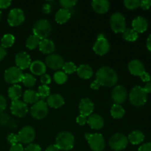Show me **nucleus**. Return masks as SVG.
<instances>
[{"label": "nucleus", "mask_w": 151, "mask_h": 151, "mask_svg": "<svg viewBox=\"0 0 151 151\" xmlns=\"http://www.w3.org/2000/svg\"><path fill=\"white\" fill-rule=\"evenodd\" d=\"M96 81L106 87L114 86L118 81L116 72L109 66H103L96 73Z\"/></svg>", "instance_id": "f257e3e1"}, {"label": "nucleus", "mask_w": 151, "mask_h": 151, "mask_svg": "<svg viewBox=\"0 0 151 151\" xmlns=\"http://www.w3.org/2000/svg\"><path fill=\"white\" fill-rule=\"evenodd\" d=\"M147 94L145 91L144 88L136 86L132 88L129 94V100L131 104L136 107L144 106L147 102Z\"/></svg>", "instance_id": "f03ea898"}, {"label": "nucleus", "mask_w": 151, "mask_h": 151, "mask_svg": "<svg viewBox=\"0 0 151 151\" xmlns=\"http://www.w3.org/2000/svg\"><path fill=\"white\" fill-rule=\"evenodd\" d=\"M33 35L40 40L46 39L52 32V26L50 22L45 19H40L35 22L32 29Z\"/></svg>", "instance_id": "7ed1b4c3"}, {"label": "nucleus", "mask_w": 151, "mask_h": 151, "mask_svg": "<svg viewBox=\"0 0 151 151\" xmlns=\"http://www.w3.org/2000/svg\"><path fill=\"white\" fill-rule=\"evenodd\" d=\"M75 144L74 136L69 132H61L57 136L55 145L61 150H69L73 148Z\"/></svg>", "instance_id": "20e7f679"}, {"label": "nucleus", "mask_w": 151, "mask_h": 151, "mask_svg": "<svg viewBox=\"0 0 151 151\" xmlns=\"http://www.w3.org/2000/svg\"><path fill=\"white\" fill-rule=\"evenodd\" d=\"M85 138L93 151H103L104 150L105 140L102 134H86Z\"/></svg>", "instance_id": "39448f33"}, {"label": "nucleus", "mask_w": 151, "mask_h": 151, "mask_svg": "<svg viewBox=\"0 0 151 151\" xmlns=\"http://www.w3.org/2000/svg\"><path fill=\"white\" fill-rule=\"evenodd\" d=\"M110 25L114 32L116 33H122L126 29V22L123 15L120 13H114L111 17Z\"/></svg>", "instance_id": "423d86ee"}, {"label": "nucleus", "mask_w": 151, "mask_h": 151, "mask_svg": "<svg viewBox=\"0 0 151 151\" xmlns=\"http://www.w3.org/2000/svg\"><path fill=\"white\" fill-rule=\"evenodd\" d=\"M23 72L16 66H12L8 68L4 72V81L10 84H15L21 82L23 78Z\"/></svg>", "instance_id": "0eeeda50"}, {"label": "nucleus", "mask_w": 151, "mask_h": 151, "mask_svg": "<svg viewBox=\"0 0 151 151\" xmlns=\"http://www.w3.org/2000/svg\"><path fill=\"white\" fill-rule=\"evenodd\" d=\"M31 115L36 119H42L46 117L48 114L47 104L44 100H38L31 107Z\"/></svg>", "instance_id": "6e6552de"}, {"label": "nucleus", "mask_w": 151, "mask_h": 151, "mask_svg": "<svg viewBox=\"0 0 151 151\" xmlns=\"http://www.w3.org/2000/svg\"><path fill=\"white\" fill-rule=\"evenodd\" d=\"M128 144V139L124 134H116L111 137L109 146L112 150L120 151L124 150Z\"/></svg>", "instance_id": "1a4fd4ad"}, {"label": "nucleus", "mask_w": 151, "mask_h": 151, "mask_svg": "<svg viewBox=\"0 0 151 151\" xmlns=\"http://www.w3.org/2000/svg\"><path fill=\"white\" fill-rule=\"evenodd\" d=\"M110 49V44L103 34H99L96 42L94 43L93 50L94 52L99 55H104L107 54Z\"/></svg>", "instance_id": "9d476101"}, {"label": "nucleus", "mask_w": 151, "mask_h": 151, "mask_svg": "<svg viewBox=\"0 0 151 151\" xmlns=\"http://www.w3.org/2000/svg\"><path fill=\"white\" fill-rule=\"evenodd\" d=\"M17 135L19 142L22 144H31V142L35 139V131L32 127L25 126L20 130Z\"/></svg>", "instance_id": "9b49d317"}, {"label": "nucleus", "mask_w": 151, "mask_h": 151, "mask_svg": "<svg viewBox=\"0 0 151 151\" xmlns=\"http://www.w3.org/2000/svg\"><path fill=\"white\" fill-rule=\"evenodd\" d=\"M24 21V14L23 10L19 8L12 9L8 14L7 22L11 27H16L22 24Z\"/></svg>", "instance_id": "f8f14e48"}, {"label": "nucleus", "mask_w": 151, "mask_h": 151, "mask_svg": "<svg viewBox=\"0 0 151 151\" xmlns=\"http://www.w3.org/2000/svg\"><path fill=\"white\" fill-rule=\"evenodd\" d=\"M10 111L14 116H18V117H23L27 114L28 106L24 102L19 100H15V101H12Z\"/></svg>", "instance_id": "ddd939ff"}, {"label": "nucleus", "mask_w": 151, "mask_h": 151, "mask_svg": "<svg viewBox=\"0 0 151 151\" xmlns=\"http://www.w3.org/2000/svg\"><path fill=\"white\" fill-rule=\"evenodd\" d=\"M111 97L115 104H122L126 100L127 97H128L126 88L121 85L116 86L112 91Z\"/></svg>", "instance_id": "4468645a"}, {"label": "nucleus", "mask_w": 151, "mask_h": 151, "mask_svg": "<svg viewBox=\"0 0 151 151\" xmlns=\"http://www.w3.org/2000/svg\"><path fill=\"white\" fill-rule=\"evenodd\" d=\"M46 64L50 69L58 70L63 67L64 60L63 58L59 55L51 54L46 58Z\"/></svg>", "instance_id": "2eb2a0df"}, {"label": "nucleus", "mask_w": 151, "mask_h": 151, "mask_svg": "<svg viewBox=\"0 0 151 151\" xmlns=\"http://www.w3.org/2000/svg\"><path fill=\"white\" fill-rule=\"evenodd\" d=\"M15 62H16V67L19 68V69L21 70L26 69L29 67L31 64L30 56L25 52H20L16 55Z\"/></svg>", "instance_id": "dca6fc26"}, {"label": "nucleus", "mask_w": 151, "mask_h": 151, "mask_svg": "<svg viewBox=\"0 0 151 151\" xmlns=\"http://www.w3.org/2000/svg\"><path fill=\"white\" fill-rule=\"evenodd\" d=\"M94 109V103L89 98H83L80 101L79 109L81 114L86 116H90L93 113Z\"/></svg>", "instance_id": "f3484780"}, {"label": "nucleus", "mask_w": 151, "mask_h": 151, "mask_svg": "<svg viewBox=\"0 0 151 151\" xmlns=\"http://www.w3.org/2000/svg\"><path fill=\"white\" fill-rule=\"evenodd\" d=\"M133 29L137 33H142L145 32L148 27V23L146 19L142 16H137L132 22Z\"/></svg>", "instance_id": "a211bd4d"}, {"label": "nucleus", "mask_w": 151, "mask_h": 151, "mask_svg": "<svg viewBox=\"0 0 151 151\" xmlns=\"http://www.w3.org/2000/svg\"><path fill=\"white\" fill-rule=\"evenodd\" d=\"M87 123L91 129L100 130L104 125V120L103 117L97 114H91L87 119Z\"/></svg>", "instance_id": "6ab92c4d"}, {"label": "nucleus", "mask_w": 151, "mask_h": 151, "mask_svg": "<svg viewBox=\"0 0 151 151\" xmlns=\"http://www.w3.org/2000/svg\"><path fill=\"white\" fill-rule=\"evenodd\" d=\"M128 70L131 74L135 76H140L144 72H145V66L140 60H133L128 63Z\"/></svg>", "instance_id": "aec40b11"}, {"label": "nucleus", "mask_w": 151, "mask_h": 151, "mask_svg": "<svg viewBox=\"0 0 151 151\" xmlns=\"http://www.w3.org/2000/svg\"><path fill=\"white\" fill-rule=\"evenodd\" d=\"M91 6L96 13L103 14L109 10L110 3L107 0H94L91 2Z\"/></svg>", "instance_id": "412c9836"}, {"label": "nucleus", "mask_w": 151, "mask_h": 151, "mask_svg": "<svg viewBox=\"0 0 151 151\" xmlns=\"http://www.w3.org/2000/svg\"><path fill=\"white\" fill-rule=\"evenodd\" d=\"M47 104L53 109H58L64 104V99L60 94H51L47 98Z\"/></svg>", "instance_id": "4be33fe9"}, {"label": "nucleus", "mask_w": 151, "mask_h": 151, "mask_svg": "<svg viewBox=\"0 0 151 151\" xmlns=\"http://www.w3.org/2000/svg\"><path fill=\"white\" fill-rule=\"evenodd\" d=\"M29 69H30L31 72L37 76H40L44 75L46 72V64L43 63L41 60H35L32 63H31L30 66H29Z\"/></svg>", "instance_id": "5701e85b"}, {"label": "nucleus", "mask_w": 151, "mask_h": 151, "mask_svg": "<svg viewBox=\"0 0 151 151\" xmlns=\"http://www.w3.org/2000/svg\"><path fill=\"white\" fill-rule=\"evenodd\" d=\"M38 47H39L40 51L44 54H51L55 51V46L53 41L47 38L41 40Z\"/></svg>", "instance_id": "b1692460"}, {"label": "nucleus", "mask_w": 151, "mask_h": 151, "mask_svg": "<svg viewBox=\"0 0 151 151\" xmlns=\"http://www.w3.org/2000/svg\"><path fill=\"white\" fill-rule=\"evenodd\" d=\"M77 73L81 78L89 79L93 75V70L91 66L87 64H82L77 69Z\"/></svg>", "instance_id": "393cba45"}, {"label": "nucleus", "mask_w": 151, "mask_h": 151, "mask_svg": "<svg viewBox=\"0 0 151 151\" xmlns=\"http://www.w3.org/2000/svg\"><path fill=\"white\" fill-rule=\"evenodd\" d=\"M71 17V13L69 11V10L66 9L61 8L56 13L55 16V19L56 22L58 24H64L69 21V19Z\"/></svg>", "instance_id": "a878e982"}, {"label": "nucleus", "mask_w": 151, "mask_h": 151, "mask_svg": "<svg viewBox=\"0 0 151 151\" xmlns=\"http://www.w3.org/2000/svg\"><path fill=\"white\" fill-rule=\"evenodd\" d=\"M23 100L26 104H32L35 103L39 100V95L38 92L33 91V90H27L23 94Z\"/></svg>", "instance_id": "bb28decb"}, {"label": "nucleus", "mask_w": 151, "mask_h": 151, "mask_svg": "<svg viewBox=\"0 0 151 151\" xmlns=\"http://www.w3.org/2000/svg\"><path fill=\"white\" fill-rule=\"evenodd\" d=\"M128 141L133 145H139L145 140V135L142 131H134L129 134Z\"/></svg>", "instance_id": "cd10ccee"}, {"label": "nucleus", "mask_w": 151, "mask_h": 151, "mask_svg": "<svg viewBox=\"0 0 151 151\" xmlns=\"http://www.w3.org/2000/svg\"><path fill=\"white\" fill-rule=\"evenodd\" d=\"M22 94V87L19 85L15 84L13 86L10 87L8 89V96L12 101L18 100L21 97Z\"/></svg>", "instance_id": "c85d7f7f"}, {"label": "nucleus", "mask_w": 151, "mask_h": 151, "mask_svg": "<svg viewBox=\"0 0 151 151\" xmlns=\"http://www.w3.org/2000/svg\"><path fill=\"white\" fill-rule=\"evenodd\" d=\"M138 33L131 28H126L122 32V38L124 40L130 42H134L138 39Z\"/></svg>", "instance_id": "c756f323"}, {"label": "nucleus", "mask_w": 151, "mask_h": 151, "mask_svg": "<svg viewBox=\"0 0 151 151\" xmlns=\"http://www.w3.org/2000/svg\"><path fill=\"white\" fill-rule=\"evenodd\" d=\"M125 109L121 105L114 104L111 109V114L114 119H120L125 115Z\"/></svg>", "instance_id": "7c9ffc66"}, {"label": "nucleus", "mask_w": 151, "mask_h": 151, "mask_svg": "<svg viewBox=\"0 0 151 151\" xmlns=\"http://www.w3.org/2000/svg\"><path fill=\"white\" fill-rule=\"evenodd\" d=\"M15 37L12 34H5L1 39V47L3 48H9L14 44Z\"/></svg>", "instance_id": "2f4dec72"}, {"label": "nucleus", "mask_w": 151, "mask_h": 151, "mask_svg": "<svg viewBox=\"0 0 151 151\" xmlns=\"http://www.w3.org/2000/svg\"><path fill=\"white\" fill-rule=\"evenodd\" d=\"M40 44V39L36 37L35 35H32L29 37V38L27 39L26 41V47L27 48H28L29 50H35L36 47H38L39 46Z\"/></svg>", "instance_id": "473e14b6"}, {"label": "nucleus", "mask_w": 151, "mask_h": 151, "mask_svg": "<svg viewBox=\"0 0 151 151\" xmlns=\"http://www.w3.org/2000/svg\"><path fill=\"white\" fill-rule=\"evenodd\" d=\"M22 82L23 83V84L26 87L31 88V87L35 86V83H36V79L34 78L33 75L27 73V74H24Z\"/></svg>", "instance_id": "72a5a7b5"}, {"label": "nucleus", "mask_w": 151, "mask_h": 151, "mask_svg": "<svg viewBox=\"0 0 151 151\" xmlns=\"http://www.w3.org/2000/svg\"><path fill=\"white\" fill-rule=\"evenodd\" d=\"M53 78H54V81L56 83L61 85V84L65 83L66 82L68 78L66 73L61 72V71H58V72L55 73Z\"/></svg>", "instance_id": "f704fd0d"}, {"label": "nucleus", "mask_w": 151, "mask_h": 151, "mask_svg": "<svg viewBox=\"0 0 151 151\" xmlns=\"http://www.w3.org/2000/svg\"><path fill=\"white\" fill-rule=\"evenodd\" d=\"M62 69L64 71V72H63L64 73L69 74V75L74 73V72L77 71L76 66H75V63H72V62H66V63H64Z\"/></svg>", "instance_id": "c9c22d12"}, {"label": "nucleus", "mask_w": 151, "mask_h": 151, "mask_svg": "<svg viewBox=\"0 0 151 151\" xmlns=\"http://www.w3.org/2000/svg\"><path fill=\"white\" fill-rule=\"evenodd\" d=\"M140 4H141V1L139 0H125L124 1L125 7L129 10H134L140 7Z\"/></svg>", "instance_id": "e433bc0d"}, {"label": "nucleus", "mask_w": 151, "mask_h": 151, "mask_svg": "<svg viewBox=\"0 0 151 151\" xmlns=\"http://www.w3.org/2000/svg\"><path fill=\"white\" fill-rule=\"evenodd\" d=\"M50 88H49L47 86L42 85L41 86L38 87V95H39V97H41L42 99L49 97V96H50Z\"/></svg>", "instance_id": "4c0bfd02"}, {"label": "nucleus", "mask_w": 151, "mask_h": 151, "mask_svg": "<svg viewBox=\"0 0 151 151\" xmlns=\"http://www.w3.org/2000/svg\"><path fill=\"white\" fill-rule=\"evenodd\" d=\"M60 4L63 9L69 10L77 4V1L76 0H60Z\"/></svg>", "instance_id": "58836bf2"}, {"label": "nucleus", "mask_w": 151, "mask_h": 151, "mask_svg": "<svg viewBox=\"0 0 151 151\" xmlns=\"http://www.w3.org/2000/svg\"><path fill=\"white\" fill-rule=\"evenodd\" d=\"M7 141L11 145H16L19 143V138H18V135L15 134H10L7 136Z\"/></svg>", "instance_id": "ea45409f"}, {"label": "nucleus", "mask_w": 151, "mask_h": 151, "mask_svg": "<svg viewBox=\"0 0 151 151\" xmlns=\"http://www.w3.org/2000/svg\"><path fill=\"white\" fill-rule=\"evenodd\" d=\"M24 151H41V148L38 145L31 143L25 147Z\"/></svg>", "instance_id": "a19ab883"}, {"label": "nucleus", "mask_w": 151, "mask_h": 151, "mask_svg": "<svg viewBox=\"0 0 151 151\" xmlns=\"http://www.w3.org/2000/svg\"><path fill=\"white\" fill-rule=\"evenodd\" d=\"M41 82L44 86L49 85L51 83V77L47 74H44L41 77Z\"/></svg>", "instance_id": "79ce46f5"}, {"label": "nucleus", "mask_w": 151, "mask_h": 151, "mask_svg": "<svg viewBox=\"0 0 151 151\" xmlns=\"http://www.w3.org/2000/svg\"><path fill=\"white\" fill-rule=\"evenodd\" d=\"M7 106V101L3 95L0 94V114L4 111Z\"/></svg>", "instance_id": "37998d69"}, {"label": "nucleus", "mask_w": 151, "mask_h": 151, "mask_svg": "<svg viewBox=\"0 0 151 151\" xmlns=\"http://www.w3.org/2000/svg\"><path fill=\"white\" fill-rule=\"evenodd\" d=\"M76 122L78 125H84L87 122V116H84V115H82V114H80L79 116L77 117Z\"/></svg>", "instance_id": "c03bdc74"}, {"label": "nucleus", "mask_w": 151, "mask_h": 151, "mask_svg": "<svg viewBox=\"0 0 151 151\" xmlns=\"http://www.w3.org/2000/svg\"><path fill=\"white\" fill-rule=\"evenodd\" d=\"M140 7H141L143 10H148V9L151 7V0H144V1H141Z\"/></svg>", "instance_id": "a18cd8bd"}, {"label": "nucleus", "mask_w": 151, "mask_h": 151, "mask_svg": "<svg viewBox=\"0 0 151 151\" xmlns=\"http://www.w3.org/2000/svg\"><path fill=\"white\" fill-rule=\"evenodd\" d=\"M11 4V1L10 0H0V9L7 8Z\"/></svg>", "instance_id": "49530a36"}, {"label": "nucleus", "mask_w": 151, "mask_h": 151, "mask_svg": "<svg viewBox=\"0 0 151 151\" xmlns=\"http://www.w3.org/2000/svg\"><path fill=\"white\" fill-rule=\"evenodd\" d=\"M10 151H24V149L23 147H22V144L18 143V144L11 145Z\"/></svg>", "instance_id": "de8ad7c7"}, {"label": "nucleus", "mask_w": 151, "mask_h": 151, "mask_svg": "<svg viewBox=\"0 0 151 151\" xmlns=\"http://www.w3.org/2000/svg\"><path fill=\"white\" fill-rule=\"evenodd\" d=\"M138 151H151V143L148 142L142 145L138 149Z\"/></svg>", "instance_id": "09e8293b"}, {"label": "nucleus", "mask_w": 151, "mask_h": 151, "mask_svg": "<svg viewBox=\"0 0 151 151\" xmlns=\"http://www.w3.org/2000/svg\"><path fill=\"white\" fill-rule=\"evenodd\" d=\"M139 77L141 78V80L143 81V82L147 83V82H149V81H151V80H150V75L146 72H143V73L142 74V75H140Z\"/></svg>", "instance_id": "8fccbe9b"}, {"label": "nucleus", "mask_w": 151, "mask_h": 151, "mask_svg": "<svg viewBox=\"0 0 151 151\" xmlns=\"http://www.w3.org/2000/svg\"><path fill=\"white\" fill-rule=\"evenodd\" d=\"M6 54H7V52H6L5 49H4L2 47L0 46V61L4 58V57L6 56Z\"/></svg>", "instance_id": "3c124183"}, {"label": "nucleus", "mask_w": 151, "mask_h": 151, "mask_svg": "<svg viewBox=\"0 0 151 151\" xmlns=\"http://www.w3.org/2000/svg\"><path fill=\"white\" fill-rule=\"evenodd\" d=\"M91 86V88H92V89L97 90V89H99V88H100V84L99 83L97 82V81L95 80L94 82L91 83V86Z\"/></svg>", "instance_id": "603ef678"}, {"label": "nucleus", "mask_w": 151, "mask_h": 151, "mask_svg": "<svg viewBox=\"0 0 151 151\" xmlns=\"http://www.w3.org/2000/svg\"><path fill=\"white\" fill-rule=\"evenodd\" d=\"M144 89L145 91H146L147 94H148V93H151V81H149V82H147V83L145 84V86L144 87Z\"/></svg>", "instance_id": "864d4df0"}, {"label": "nucleus", "mask_w": 151, "mask_h": 151, "mask_svg": "<svg viewBox=\"0 0 151 151\" xmlns=\"http://www.w3.org/2000/svg\"><path fill=\"white\" fill-rule=\"evenodd\" d=\"M46 151H60V150L55 145H51L46 149Z\"/></svg>", "instance_id": "5fc2aeb1"}, {"label": "nucleus", "mask_w": 151, "mask_h": 151, "mask_svg": "<svg viewBox=\"0 0 151 151\" xmlns=\"http://www.w3.org/2000/svg\"><path fill=\"white\" fill-rule=\"evenodd\" d=\"M146 45H147V48L148 49V50L151 51V34L150 35H149L148 38H147Z\"/></svg>", "instance_id": "6e6d98bb"}, {"label": "nucleus", "mask_w": 151, "mask_h": 151, "mask_svg": "<svg viewBox=\"0 0 151 151\" xmlns=\"http://www.w3.org/2000/svg\"><path fill=\"white\" fill-rule=\"evenodd\" d=\"M1 11L0 10V20H1Z\"/></svg>", "instance_id": "4d7b16f0"}]
</instances>
